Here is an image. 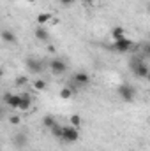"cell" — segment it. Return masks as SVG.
Instances as JSON below:
<instances>
[{
  "mask_svg": "<svg viewBox=\"0 0 150 151\" xmlns=\"http://www.w3.org/2000/svg\"><path fill=\"white\" fill-rule=\"evenodd\" d=\"M30 106H32V99H30V95H28V93H21V95H20V106H18V109H21V111H28Z\"/></svg>",
  "mask_w": 150,
  "mask_h": 151,
  "instance_id": "30bf717a",
  "label": "cell"
},
{
  "mask_svg": "<svg viewBox=\"0 0 150 151\" xmlns=\"http://www.w3.org/2000/svg\"><path fill=\"white\" fill-rule=\"evenodd\" d=\"M2 100L9 106V107H12V109H18V106H20V95H12V93H4V97H2Z\"/></svg>",
  "mask_w": 150,
  "mask_h": 151,
  "instance_id": "8992f818",
  "label": "cell"
},
{
  "mask_svg": "<svg viewBox=\"0 0 150 151\" xmlns=\"http://www.w3.org/2000/svg\"><path fill=\"white\" fill-rule=\"evenodd\" d=\"M48 53H55V46H48Z\"/></svg>",
  "mask_w": 150,
  "mask_h": 151,
  "instance_id": "cb8c5ba5",
  "label": "cell"
},
{
  "mask_svg": "<svg viewBox=\"0 0 150 151\" xmlns=\"http://www.w3.org/2000/svg\"><path fill=\"white\" fill-rule=\"evenodd\" d=\"M60 4H62V5H66V7H71V5L74 4V0H60Z\"/></svg>",
  "mask_w": 150,
  "mask_h": 151,
  "instance_id": "603a6c76",
  "label": "cell"
},
{
  "mask_svg": "<svg viewBox=\"0 0 150 151\" xmlns=\"http://www.w3.org/2000/svg\"><path fill=\"white\" fill-rule=\"evenodd\" d=\"M42 125L50 130L53 125H57V119H55V116H51V114H46L44 118H42Z\"/></svg>",
  "mask_w": 150,
  "mask_h": 151,
  "instance_id": "4fadbf2b",
  "label": "cell"
},
{
  "mask_svg": "<svg viewBox=\"0 0 150 151\" xmlns=\"http://www.w3.org/2000/svg\"><path fill=\"white\" fill-rule=\"evenodd\" d=\"M9 123H11V125H14V127H18V125L21 123V118H20V116H16V114H12V116H9Z\"/></svg>",
  "mask_w": 150,
  "mask_h": 151,
  "instance_id": "44dd1931",
  "label": "cell"
},
{
  "mask_svg": "<svg viewBox=\"0 0 150 151\" xmlns=\"http://www.w3.org/2000/svg\"><path fill=\"white\" fill-rule=\"evenodd\" d=\"M50 69H51L53 74H57V76L66 74V70H67V63H66L62 58H53V60L50 62Z\"/></svg>",
  "mask_w": 150,
  "mask_h": 151,
  "instance_id": "3957f363",
  "label": "cell"
},
{
  "mask_svg": "<svg viewBox=\"0 0 150 151\" xmlns=\"http://www.w3.org/2000/svg\"><path fill=\"white\" fill-rule=\"evenodd\" d=\"M25 65H27V70H28L30 74H41L42 69H44L42 62L37 60V58H27V60H25Z\"/></svg>",
  "mask_w": 150,
  "mask_h": 151,
  "instance_id": "277c9868",
  "label": "cell"
},
{
  "mask_svg": "<svg viewBox=\"0 0 150 151\" xmlns=\"http://www.w3.org/2000/svg\"><path fill=\"white\" fill-rule=\"evenodd\" d=\"M124 34H125V30H124L122 27H115V28L111 30V37L115 39V40H120V39H124V37H125Z\"/></svg>",
  "mask_w": 150,
  "mask_h": 151,
  "instance_id": "5bb4252c",
  "label": "cell"
},
{
  "mask_svg": "<svg viewBox=\"0 0 150 151\" xmlns=\"http://www.w3.org/2000/svg\"><path fill=\"white\" fill-rule=\"evenodd\" d=\"M60 139L66 141V142H76V141L79 139V128H76L73 125L62 127V135H60Z\"/></svg>",
  "mask_w": 150,
  "mask_h": 151,
  "instance_id": "6da1fadb",
  "label": "cell"
},
{
  "mask_svg": "<svg viewBox=\"0 0 150 151\" xmlns=\"http://www.w3.org/2000/svg\"><path fill=\"white\" fill-rule=\"evenodd\" d=\"M85 2H88V4H92V2H94V0H85Z\"/></svg>",
  "mask_w": 150,
  "mask_h": 151,
  "instance_id": "83f0119b",
  "label": "cell"
},
{
  "mask_svg": "<svg viewBox=\"0 0 150 151\" xmlns=\"http://www.w3.org/2000/svg\"><path fill=\"white\" fill-rule=\"evenodd\" d=\"M141 51H143V56H141V58H149L150 56V46L149 44H143V46H141Z\"/></svg>",
  "mask_w": 150,
  "mask_h": 151,
  "instance_id": "7402d4cb",
  "label": "cell"
},
{
  "mask_svg": "<svg viewBox=\"0 0 150 151\" xmlns=\"http://www.w3.org/2000/svg\"><path fill=\"white\" fill-rule=\"evenodd\" d=\"M2 76H4V69H2V67H0V77H2Z\"/></svg>",
  "mask_w": 150,
  "mask_h": 151,
  "instance_id": "4316f807",
  "label": "cell"
},
{
  "mask_svg": "<svg viewBox=\"0 0 150 151\" xmlns=\"http://www.w3.org/2000/svg\"><path fill=\"white\" fill-rule=\"evenodd\" d=\"M25 2H28V4H34V2H37V0H25Z\"/></svg>",
  "mask_w": 150,
  "mask_h": 151,
  "instance_id": "484cf974",
  "label": "cell"
},
{
  "mask_svg": "<svg viewBox=\"0 0 150 151\" xmlns=\"http://www.w3.org/2000/svg\"><path fill=\"white\" fill-rule=\"evenodd\" d=\"M34 88L39 90V91L44 90V88H46V81H42V79H36V81H34Z\"/></svg>",
  "mask_w": 150,
  "mask_h": 151,
  "instance_id": "ffe728a7",
  "label": "cell"
},
{
  "mask_svg": "<svg viewBox=\"0 0 150 151\" xmlns=\"http://www.w3.org/2000/svg\"><path fill=\"white\" fill-rule=\"evenodd\" d=\"M73 83H76L78 86H85V84H88L90 83V76L87 74V72H76L74 77H73Z\"/></svg>",
  "mask_w": 150,
  "mask_h": 151,
  "instance_id": "9c48e42d",
  "label": "cell"
},
{
  "mask_svg": "<svg viewBox=\"0 0 150 151\" xmlns=\"http://www.w3.org/2000/svg\"><path fill=\"white\" fill-rule=\"evenodd\" d=\"M111 49L115 51H118V53H127V51H131L133 49V40H129V39H120V40H115L111 46Z\"/></svg>",
  "mask_w": 150,
  "mask_h": 151,
  "instance_id": "5b68a950",
  "label": "cell"
},
{
  "mask_svg": "<svg viewBox=\"0 0 150 151\" xmlns=\"http://www.w3.org/2000/svg\"><path fill=\"white\" fill-rule=\"evenodd\" d=\"M28 144V135H27V132H18L16 135H14V146L18 148V150H21V148H25Z\"/></svg>",
  "mask_w": 150,
  "mask_h": 151,
  "instance_id": "52a82bcc",
  "label": "cell"
},
{
  "mask_svg": "<svg viewBox=\"0 0 150 151\" xmlns=\"http://www.w3.org/2000/svg\"><path fill=\"white\" fill-rule=\"evenodd\" d=\"M71 97H73V90H71L69 86H66V88H62V90H60V99L67 100V99H71Z\"/></svg>",
  "mask_w": 150,
  "mask_h": 151,
  "instance_id": "2e32d148",
  "label": "cell"
},
{
  "mask_svg": "<svg viewBox=\"0 0 150 151\" xmlns=\"http://www.w3.org/2000/svg\"><path fill=\"white\" fill-rule=\"evenodd\" d=\"M0 39H2L4 42H7V44H16V40H18L12 30H2V32H0Z\"/></svg>",
  "mask_w": 150,
  "mask_h": 151,
  "instance_id": "8fae6325",
  "label": "cell"
},
{
  "mask_svg": "<svg viewBox=\"0 0 150 151\" xmlns=\"http://www.w3.org/2000/svg\"><path fill=\"white\" fill-rule=\"evenodd\" d=\"M133 70V74L136 76V77H140V79H147L149 77V65L143 62V63H140L138 67H134V69H131Z\"/></svg>",
  "mask_w": 150,
  "mask_h": 151,
  "instance_id": "ba28073f",
  "label": "cell"
},
{
  "mask_svg": "<svg viewBox=\"0 0 150 151\" xmlns=\"http://www.w3.org/2000/svg\"><path fill=\"white\" fill-rule=\"evenodd\" d=\"M71 125L76 127V128H79V127H81V118H79L78 114H73V116H71Z\"/></svg>",
  "mask_w": 150,
  "mask_h": 151,
  "instance_id": "ac0fdd59",
  "label": "cell"
},
{
  "mask_svg": "<svg viewBox=\"0 0 150 151\" xmlns=\"http://www.w3.org/2000/svg\"><path fill=\"white\" fill-rule=\"evenodd\" d=\"M0 119H4V109H0Z\"/></svg>",
  "mask_w": 150,
  "mask_h": 151,
  "instance_id": "d4e9b609",
  "label": "cell"
},
{
  "mask_svg": "<svg viewBox=\"0 0 150 151\" xmlns=\"http://www.w3.org/2000/svg\"><path fill=\"white\" fill-rule=\"evenodd\" d=\"M34 35H36L37 40H42V42H46V40L50 39V34H48V30H46L44 27H37L36 32H34Z\"/></svg>",
  "mask_w": 150,
  "mask_h": 151,
  "instance_id": "7c38bea8",
  "label": "cell"
},
{
  "mask_svg": "<svg viewBox=\"0 0 150 151\" xmlns=\"http://www.w3.org/2000/svg\"><path fill=\"white\" fill-rule=\"evenodd\" d=\"M50 130H51V135H53V137L60 139V135H62V127H60L58 123H57V125H53V127H51Z\"/></svg>",
  "mask_w": 150,
  "mask_h": 151,
  "instance_id": "e0dca14e",
  "label": "cell"
},
{
  "mask_svg": "<svg viewBox=\"0 0 150 151\" xmlns=\"http://www.w3.org/2000/svg\"><path fill=\"white\" fill-rule=\"evenodd\" d=\"M28 83V77L27 76H18L16 77V86H25Z\"/></svg>",
  "mask_w": 150,
  "mask_h": 151,
  "instance_id": "d6986e66",
  "label": "cell"
},
{
  "mask_svg": "<svg viewBox=\"0 0 150 151\" xmlns=\"http://www.w3.org/2000/svg\"><path fill=\"white\" fill-rule=\"evenodd\" d=\"M118 95H120L122 100H125V102H133L134 97H136V90H134V86L124 83V84L118 86Z\"/></svg>",
  "mask_w": 150,
  "mask_h": 151,
  "instance_id": "7a4b0ae2",
  "label": "cell"
},
{
  "mask_svg": "<svg viewBox=\"0 0 150 151\" xmlns=\"http://www.w3.org/2000/svg\"><path fill=\"white\" fill-rule=\"evenodd\" d=\"M50 19H51V14H50V12H41V14L37 16V23L39 25H46Z\"/></svg>",
  "mask_w": 150,
  "mask_h": 151,
  "instance_id": "9a60e30c",
  "label": "cell"
}]
</instances>
